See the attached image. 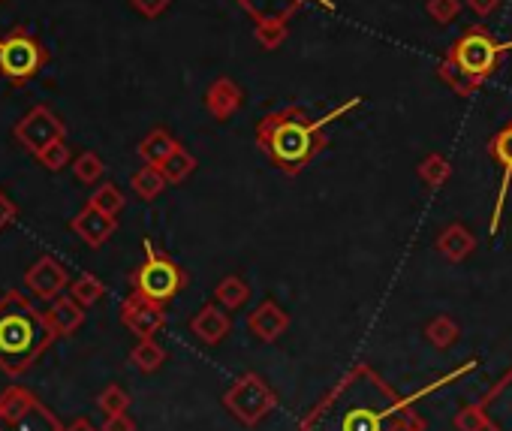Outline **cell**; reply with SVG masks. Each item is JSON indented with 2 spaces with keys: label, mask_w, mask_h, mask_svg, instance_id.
Masks as SVG:
<instances>
[{
  "label": "cell",
  "mask_w": 512,
  "mask_h": 431,
  "mask_svg": "<svg viewBox=\"0 0 512 431\" xmlns=\"http://www.w3.org/2000/svg\"><path fill=\"white\" fill-rule=\"evenodd\" d=\"M64 431H97V428H94L88 419H76V422H73L70 428H64Z\"/></svg>",
  "instance_id": "obj_33"
},
{
  "label": "cell",
  "mask_w": 512,
  "mask_h": 431,
  "mask_svg": "<svg viewBox=\"0 0 512 431\" xmlns=\"http://www.w3.org/2000/svg\"><path fill=\"white\" fill-rule=\"evenodd\" d=\"M169 0H133V7L142 13V16H160L166 10Z\"/></svg>",
  "instance_id": "obj_32"
},
{
  "label": "cell",
  "mask_w": 512,
  "mask_h": 431,
  "mask_svg": "<svg viewBox=\"0 0 512 431\" xmlns=\"http://www.w3.org/2000/svg\"><path fill=\"white\" fill-rule=\"evenodd\" d=\"M130 359H133V365H136L139 371H157V368L163 365L166 353H163V347L154 344L151 338H142V341L136 344V350L130 353Z\"/></svg>",
  "instance_id": "obj_21"
},
{
  "label": "cell",
  "mask_w": 512,
  "mask_h": 431,
  "mask_svg": "<svg viewBox=\"0 0 512 431\" xmlns=\"http://www.w3.org/2000/svg\"><path fill=\"white\" fill-rule=\"evenodd\" d=\"M223 404L232 410V416L238 422L256 425L263 416H269L275 410V395L256 374H244L238 383L229 386V392L223 395Z\"/></svg>",
  "instance_id": "obj_5"
},
{
  "label": "cell",
  "mask_w": 512,
  "mask_h": 431,
  "mask_svg": "<svg viewBox=\"0 0 512 431\" xmlns=\"http://www.w3.org/2000/svg\"><path fill=\"white\" fill-rule=\"evenodd\" d=\"M359 106V100H350L347 106L335 109L329 118L323 121H308L302 109H284L272 118H266L260 124V142L266 148V154H272V160L278 166H284L287 172H296L302 163H308L314 157V151L320 148V130L332 121L341 118L347 109Z\"/></svg>",
  "instance_id": "obj_2"
},
{
  "label": "cell",
  "mask_w": 512,
  "mask_h": 431,
  "mask_svg": "<svg viewBox=\"0 0 512 431\" xmlns=\"http://www.w3.org/2000/svg\"><path fill=\"white\" fill-rule=\"evenodd\" d=\"M70 145L64 142V139H58V142H52L43 154H37V160L49 169V172H61L67 163H70Z\"/></svg>",
  "instance_id": "obj_26"
},
{
  "label": "cell",
  "mask_w": 512,
  "mask_h": 431,
  "mask_svg": "<svg viewBox=\"0 0 512 431\" xmlns=\"http://www.w3.org/2000/svg\"><path fill=\"white\" fill-rule=\"evenodd\" d=\"M100 431H136V425L127 413H115V416H106Z\"/></svg>",
  "instance_id": "obj_31"
},
{
  "label": "cell",
  "mask_w": 512,
  "mask_h": 431,
  "mask_svg": "<svg viewBox=\"0 0 512 431\" xmlns=\"http://www.w3.org/2000/svg\"><path fill=\"white\" fill-rule=\"evenodd\" d=\"M58 332L25 293L10 290L0 299V371L25 374L52 344Z\"/></svg>",
  "instance_id": "obj_1"
},
{
  "label": "cell",
  "mask_w": 512,
  "mask_h": 431,
  "mask_svg": "<svg viewBox=\"0 0 512 431\" xmlns=\"http://www.w3.org/2000/svg\"><path fill=\"white\" fill-rule=\"evenodd\" d=\"M19 218V208H16V202H10L7 199V193L0 190V230H7L13 221Z\"/></svg>",
  "instance_id": "obj_30"
},
{
  "label": "cell",
  "mask_w": 512,
  "mask_h": 431,
  "mask_svg": "<svg viewBox=\"0 0 512 431\" xmlns=\"http://www.w3.org/2000/svg\"><path fill=\"white\" fill-rule=\"evenodd\" d=\"M491 157L503 166V184H500V202H503L506 184H509V178H512V124L503 127V130L491 139Z\"/></svg>",
  "instance_id": "obj_17"
},
{
  "label": "cell",
  "mask_w": 512,
  "mask_h": 431,
  "mask_svg": "<svg viewBox=\"0 0 512 431\" xmlns=\"http://www.w3.org/2000/svg\"><path fill=\"white\" fill-rule=\"evenodd\" d=\"M34 404H37V398L28 389H22V386L4 389V392H0V422L16 425Z\"/></svg>",
  "instance_id": "obj_14"
},
{
  "label": "cell",
  "mask_w": 512,
  "mask_h": 431,
  "mask_svg": "<svg viewBox=\"0 0 512 431\" xmlns=\"http://www.w3.org/2000/svg\"><path fill=\"white\" fill-rule=\"evenodd\" d=\"M452 58H455V64L461 67V73H467L470 79H485V76H491V70H494L497 61H500L497 40L488 37V34L479 31V28H470V31L455 43Z\"/></svg>",
  "instance_id": "obj_7"
},
{
  "label": "cell",
  "mask_w": 512,
  "mask_h": 431,
  "mask_svg": "<svg viewBox=\"0 0 512 431\" xmlns=\"http://www.w3.org/2000/svg\"><path fill=\"white\" fill-rule=\"evenodd\" d=\"M121 320L124 326L136 335V338H151L160 326H163V305L142 299L139 293H133L124 305H121Z\"/></svg>",
  "instance_id": "obj_9"
},
{
  "label": "cell",
  "mask_w": 512,
  "mask_h": 431,
  "mask_svg": "<svg viewBox=\"0 0 512 431\" xmlns=\"http://www.w3.org/2000/svg\"><path fill=\"white\" fill-rule=\"evenodd\" d=\"M13 431H64V425L58 422V416L49 410V407H43L40 401L13 425Z\"/></svg>",
  "instance_id": "obj_16"
},
{
  "label": "cell",
  "mask_w": 512,
  "mask_h": 431,
  "mask_svg": "<svg viewBox=\"0 0 512 431\" xmlns=\"http://www.w3.org/2000/svg\"><path fill=\"white\" fill-rule=\"evenodd\" d=\"M46 64H49V49L34 37L28 25H16L0 37V76L13 82L16 88L40 76Z\"/></svg>",
  "instance_id": "obj_3"
},
{
  "label": "cell",
  "mask_w": 512,
  "mask_h": 431,
  "mask_svg": "<svg viewBox=\"0 0 512 431\" xmlns=\"http://www.w3.org/2000/svg\"><path fill=\"white\" fill-rule=\"evenodd\" d=\"M73 172H76V178H79L82 184H97V181L103 178L106 166H103L100 154H94V151H82V154L73 160Z\"/></svg>",
  "instance_id": "obj_22"
},
{
  "label": "cell",
  "mask_w": 512,
  "mask_h": 431,
  "mask_svg": "<svg viewBox=\"0 0 512 431\" xmlns=\"http://www.w3.org/2000/svg\"><path fill=\"white\" fill-rule=\"evenodd\" d=\"M88 205H94V208H100L103 214H112V218H115V214L124 208V193H121L115 184H100L97 193H91V202H88Z\"/></svg>",
  "instance_id": "obj_23"
},
{
  "label": "cell",
  "mask_w": 512,
  "mask_h": 431,
  "mask_svg": "<svg viewBox=\"0 0 512 431\" xmlns=\"http://www.w3.org/2000/svg\"><path fill=\"white\" fill-rule=\"evenodd\" d=\"M175 151H178V142H175L166 130H154V133H148V136L142 139V145H139L142 160H148L151 166H163Z\"/></svg>",
  "instance_id": "obj_15"
},
{
  "label": "cell",
  "mask_w": 512,
  "mask_h": 431,
  "mask_svg": "<svg viewBox=\"0 0 512 431\" xmlns=\"http://www.w3.org/2000/svg\"><path fill=\"white\" fill-rule=\"evenodd\" d=\"M217 299H220V305H226V308H238V305L247 299V284L238 281V278H226V281H220V287H217Z\"/></svg>",
  "instance_id": "obj_27"
},
{
  "label": "cell",
  "mask_w": 512,
  "mask_h": 431,
  "mask_svg": "<svg viewBox=\"0 0 512 431\" xmlns=\"http://www.w3.org/2000/svg\"><path fill=\"white\" fill-rule=\"evenodd\" d=\"M437 248H440L449 260H461V257H467V254L473 251V236H470L467 230H461V227H452V230L443 233V239L437 242Z\"/></svg>",
  "instance_id": "obj_20"
},
{
  "label": "cell",
  "mask_w": 512,
  "mask_h": 431,
  "mask_svg": "<svg viewBox=\"0 0 512 431\" xmlns=\"http://www.w3.org/2000/svg\"><path fill=\"white\" fill-rule=\"evenodd\" d=\"M133 287L142 299L163 305L184 287V272L169 257L157 254L154 245L145 239V263L133 272Z\"/></svg>",
  "instance_id": "obj_4"
},
{
  "label": "cell",
  "mask_w": 512,
  "mask_h": 431,
  "mask_svg": "<svg viewBox=\"0 0 512 431\" xmlns=\"http://www.w3.org/2000/svg\"><path fill=\"white\" fill-rule=\"evenodd\" d=\"M0 431H4V428H0Z\"/></svg>",
  "instance_id": "obj_34"
},
{
  "label": "cell",
  "mask_w": 512,
  "mask_h": 431,
  "mask_svg": "<svg viewBox=\"0 0 512 431\" xmlns=\"http://www.w3.org/2000/svg\"><path fill=\"white\" fill-rule=\"evenodd\" d=\"M70 227H73V233H76L85 245L100 248V245H106V242L112 239V233L118 230V221L112 218V214H103L100 208L88 205L85 211L76 214Z\"/></svg>",
  "instance_id": "obj_10"
},
{
  "label": "cell",
  "mask_w": 512,
  "mask_h": 431,
  "mask_svg": "<svg viewBox=\"0 0 512 431\" xmlns=\"http://www.w3.org/2000/svg\"><path fill=\"white\" fill-rule=\"evenodd\" d=\"M82 311H85V308H82L73 296H58L55 302H49L46 320L52 323V329L58 332V338H64V335H73V332L82 326V320H85Z\"/></svg>",
  "instance_id": "obj_11"
},
{
  "label": "cell",
  "mask_w": 512,
  "mask_h": 431,
  "mask_svg": "<svg viewBox=\"0 0 512 431\" xmlns=\"http://www.w3.org/2000/svg\"><path fill=\"white\" fill-rule=\"evenodd\" d=\"M455 338H458V326H455L449 317H437V320L428 326V341H431L434 347H440V350L452 347Z\"/></svg>",
  "instance_id": "obj_25"
},
{
  "label": "cell",
  "mask_w": 512,
  "mask_h": 431,
  "mask_svg": "<svg viewBox=\"0 0 512 431\" xmlns=\"http://www.w3.org/2000/svg\"><path fill=\"white\" fill-rule=\"evenodd\" d=\"M13 136H16V142H19L25 151H31V154L37 157V154H43L52 142H58V139L67 136V124H64L61 115H55L52 106L40 103V106H34V109H28V112L22 115V121L16 124Z\"/></svg>",
  "instance_id": "obj_6"
},
{
  "label": "cell",
  "mask_w": 512,
  "mask_h": 431,
  "mask_svg": "<svg viewBox=\"0 0 512 431\" xmlns=\"http://www.w3.org/2000/svg\"><path fill=\"white\" fill-rule=\"evenodd\" d=\"M284 329H287V314L278 305H272V302L263 305L260 311L250 317V332L260 341H275Z\"/></svg>",
  "instance_id": "obj_13"
},
{
  "label": "cell",
  "mask_w": 512,
  "mask_h": 431,
  "mask_svg": "<svg viewBox=\"0 0 512 431\" xmlns=\"http://www.w3.org/2000/svg\"><path fill=\"white\" fill-rule=\"evenodd\" d=\"M160 169H163L166 181H184V178L190 175V169H193V157H187V154L178 148Z\"/></svg>",
  "instance_id": "obj_28"
},
{
  "label": "cell",
  "mask_w": 512,
  "mask_h": 431,
  "mask_svg": "<svg viewBox=\"0 0 512 431\" xmlns=\"http://www.w3.org/2000/svg\"><path fill=\"white\" fill-rule=\"evenodd\" d=\"M97 407L106 413V416H115V413H124L127 407H130V395L121 389V386H106L103 392H100V398H97Z\"/></svg>",
  "instance_id": "obj_24"
},
{
  "label": "cell",
  "mask_w": 512,
  "mask_h": 431,
  "mask_svg": "<svg viewBox=\"0 0 512 431\" xmlns=\"http://www.w3.org/2000/svg\"><path fill=\"white\" fill-rule=\"evenodd\" d=\"M133 190L142 196V199H154V196H160L163 193V184H166V175H163V169L160 166H145V169H139L136 175H133Z\"/></svg>",
  "instance_id": "obj_18"
},
{
  "label": "cell",
  "mask_w": 512,
  "mask_h": 431,
  "mask_svg": "<svg viewBox=\"0 0 512 431\" xmlns=\"http://www.w3.org/2000/svg\"><path fill=\"white\" fill-rule=\"evenodd\" d=\"M190 329H193V335H196L199 341L217 344V341H223L226 332H229V317H226L217 305H205V308L193 317Z\"/></svg>",
  "instance_id": "obj_12"
},
{
  "label": "cell",
  "mask_w": 512,
  "mask_h": 431,
  "mask_svg": "<svg viewBox=\"0 0 512 431\" xmlns=\"http://www.w3.org/2000/svg\"><path fill=\"white\" fill-rule=\"evenodd\" d=\"M25 284L34 293V299L40 302H55L58 296H64V290L70 287V275L67 269L55 260V257H40L28 272H25Z\"/></svg>",
  "instance_id": "obj_8"
},
{
  "label": "cell",
  "mask_w": 512,
  "mask_h": 431,
  "mask_svg": "<svg viewBox=\"0 0 512 431\" xmlns=\"http://www.w3.org/2000/svg\"><path fill=\"white\" fill-rule=\"evenodd\" d=\"M103 293H106V287H103V281L94 278V275H79V278L70 284V296H73L82 308L97 305V302L103 299Z\"/></svg>",
  "instance_id": "obj_19"
},
{
  "label": "cell",
  "mask_w": 512,
  "mask_h": 431,
  "mask_svg": "<svg viewBox=\"0 0 512 431\" xmlns=\"http://www.w3.org/2000/svg\"><path fill=\"white\" fill-rule=\"evenodd\" d=\"M455 428L458 431H485L488 428V419H485V413L479 407H464L455 416Z\"/></svg>",
  "instance_id": "obj_29"
}]
</instances>
